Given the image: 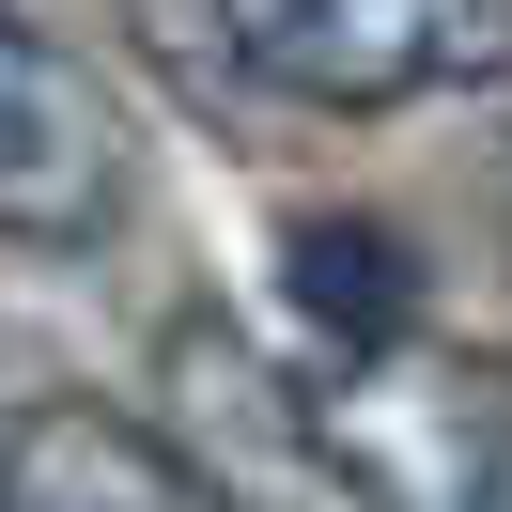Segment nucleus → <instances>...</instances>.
<instances>
[{
    "label": "nucleus",
    "mask_w": 512,
    "mask_h": 512,
    "mask_svg": "<svg viewBox=\"0 0 512 512\" xmlns=\"http://www.w3.org/2000/svg\"><path fill=\"white\" fill-rule=\"evenodd\" d=\"M171 47L280 109H419L512 78V0H156Z\"/></svg>",
    "instance_id": "1"
},
{
    "label": "nucleus",
    "mask_w": 512,
    "mask_h": 512,
    "mask_svg": "<svg viewBox=\"0 0 512 512\" xmlns=\"http://www.w3.org/2000/svg\"><path fill=\"white\" fill-rule=\"evenodd\" d=\"M357 512H512V373L466 342H388L357 373H295Z\"/></svg>",
    "instance_id": "2"
},
{
    "label": "nucleus",
    "mask_w": 512,
    "mask_h": 512,
    "mask_svg": "<svg viewBox=\"0 0 512 512\" xmlns=\"http://www.w3.org/2000/svg\"><path fill=\"white\" fill-rule=\"evenodd\" d=\"M125 187H140V140L109 109V78L0 0V249H32V264L109 249L125 233Z\"/></svg>",
    "instance_id": "3"
},
{
    "label": "nucleus",
    "mask_w": 512,
    "mask_h": 512,
    "mask_svg": "<svg viewBox=\"0 0 512 512\" xmlns=\"http://www.w3.org/2000/svg\"><path fill=\"white\" fill-rule=\"evenodd\" d=\"M156 404H171L156 435L187 450V481H202L218 512H357L342 466H326V435H311V388H295L233 311H171Z\"/></svg>",
    "instance_id": "4"
},
{
    "label": "nucleus",
    "mask_w": 512,
    "mask_h": 512,
    "mask_svg": "<svg viewBox=\"0 0 512 512\" xmlns=\"http://www.w3.org/2000/svg\"><path fill=\"white\" fill-rule=\"evenodd\" d=\"M0 512H218V497L125 404H16L0 419Z\"/></svg>",
    "instance_id": "5"
},
{
    "label": "nucleus",
    "mask_w": 512,
    "mask_h": 512,
    "mask_svg": "<svg viewBox=\"0 0 512 512\" xmlns=\"http://www.w3.org/2000/svg\"><path fill=\"white\" fill-rule=\"evenodd\" d=\"M280 280H295V326H311V373H357V357L419 342V264L388 218H295Z\"/></svg>",
    "instance_id": "6"
}]
</instances>
